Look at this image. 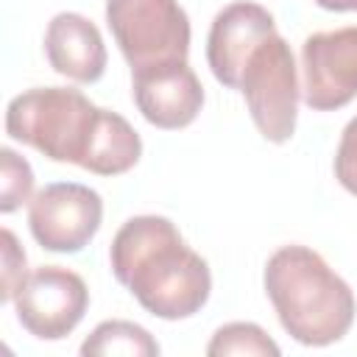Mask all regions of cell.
Returning a JSON list of instances; mask_svg holds the SVG:
<instances>
[{
    "instance_id": "6",
    "label": "cell",
    "mask_w": 357,
    "mask_h": 357,
    "mask_svg": "<svg viewBox=\"0 0 357 357\" xmlns=\"http://www.w3.org/2000/svg\"><path fill=\"white\" fill-rule=\"evenodd\" d=\"M103 220L100 195L78 181L42 187L28 204V229L45 251L78 254L98 234Z\"/></svg>"
},
{
    "instance_id": "7",
    "label": "cell",
    "mask_w": 357,
    "mask_h": 357,
    "mask_svg": "<svg viewBox=\"0 0 357 357\" xmlns=\"http://www.w3.org/2000/svg\"><path fill=\"white\" fill-rule=\"evenodd\" d=\"M89 307L86 282L61 265H42L31 271L14 296L17 321L39 340L67 337Z\"/></svg>"
},
{
    "instance_id": "16",
    "label": "cell",
    "mask_w": 357,
    "mask_h": 357,
    "mask_svg": "<svg viewBox=\"0 0 357 357\" xmlns=\"http://www.w3.org/2000/svg\"><path fill=\"white\" fill-rule=\"evenodd\" d=\"M0 254H3V290H0V298L3 301H14L17 290L22 287L28 271H25V251L20 245V240L14 237L11 229H3L0 231Z\"/></svg>"
},
{
    "instance_id": "10",
    "label": "cell",
    "mask_w": 357,
    "mask_h": 357,
    "mask_svg": "<svg viewBox=\"0 0 357 357\" xmlns=\"http://www.w3.org/2000/svg\"><path fill=\"white\" fill-rule=\"evenodd\" d=\"M273 33H276L273 14L259 3L237 0L220 8L206 36V61L212 75L223 86L237 89L248 56Z\"/></svg>"
},
{
    "instance_id": "17",
    "label": "cell",
    "mask_w": 357,
    "mask_h": 357,
    "mask_svg": "<svg viewBox=\"0 0 357 357\" xmlns=\"http://www.w3.org/2000/svg\"><path fill=\"white\" fill-rule=\"evenodd\" d=\"M335 176L343 184V190L357 195V117H351L340 134L335 153Z\"/></svg>"
},
{
    "instance_id": "3",
    "label": "cell",
    "mask_w": 357,
    "mask_h": 357,
    "mask_svg": "<svg viewBox=\"0 0 357 357\" xmlns=\"http://www.w3.org/2000/svg\"><path fill=\"white\" fill-rule=\"evenodd\" d=\"M98 112L100 106H95L81 89L33 86L11 98L6 109V134L36 148L53 162H73L84 167Z\"/></svg>"
},
{
    "instance_id": "12",
    "label": "cell",
    "mask_w": 357,
    "mask_h": 357,
    "mask_svg": "<svg viewBox=\"0 0 357 357\" xmlns=\"http://www.w3.org/2000/svg\"><path fill=\"white\" fill-rule=\"evenodd\" d=\"M139 156H142V139L134 131V126L123 114L112 109H100L84 170L98 176H120L128 173L139 162Z\"/></svg>"
},
{
    "instance_id": "11",
    "label": "cell",
    "mask_w": 357,
    "mask_h": 357,
    "mask_svg": "<svg viewBox=\"0 0 357 357\" xmlns=\"http://www.w3.org/2000/svg\"><path fill=\"white\" fill-rule=\"evenodd\" d=\"M45 56L59 75L78 84H95L106 70V45L98 25L75 11H61L47 22Z\"/></svg>"
},
{
    "instance_id": "14",
    "label": "cell",
    "mask_w": 357,
    "mask_h": 357,
    "mask_svg": "<svg viewBox=\"0 0 357 357\" xmlns=\"http://www.w3.org/2000/svg\"><path fill=\"white\" fill-rule=\"evenodd\" d=\"M206 354L209 357H223V354H248V357H279V346L268 337V332L257 324H248V321H234V324H226L220 326L209 346H206Z\"/></svg>"
},
{
    "instance_id": "13",
    "label": "cell",
    "mask_w": 357,
    "mask_h": 357,
    "mask_svg": "<svg viewBox=\"0 0 357 357\" xmlns=\"http://www.w3.org/2000/svg\"><path fill=\"white\" fill-rule=\"evenodd\" d=\"M81 354H86V357H117V354H123V357H156L159 343L139 324L103 321L81 343Z\"/></svg>"
},
{
    "instance_id": "1",
    "label": "cell",
    "mask_w": 357,
    "mask_h": 357,
    "mask_svg": "<svg viewBox=\"0 0 357 357\" xmlns=\"http://www.w3.org/2000/svg\"><path fill=\"white\" fill-rule=\"evenodd\" d=\"M114 279L131 290L139 307L162 321L195 315L212 293V273L176 223L165 215L126 220L109 248Z\"/></svg>"
},
{
    "instance_id": "18",
    "label": "cell",
    "mask_w": 357,
    "mask_h": 357,
    "mask_svg": "<svg viewBox=\"0 0 357 357\" xmlns=\"http://www.w3.org/2000/svg\"><path fill=\"white\" fill-rule=\"evenodd\" d=\"M326 11H357V0H312Z\"/></svg>"
},
{
    "instance_id": "15",
    "label": "cell",
    "mask_w": 357,
    "mask_h": 357,
    "mask_svg": "<svg viewBox=\"0 0 357 357\" xmlns=\"http://www.w3.org/2000/svg\"><path fill=\"white\" fill-rule=\"evenodd\" d=\"M0 212L20 209L33 190V170L31 165L11 148H0Z\"/></svg>"
},
{
    "instance_id": "5",
    "label": "cell",
    "mask_w": 357,
    "mask_h": 357,
    "mask_svg": "<svg viewBox=\"0 0 357 357\" xmlns=\"http://www.w3.org/2000/svg\"><path fill=\"white\" fill-rule=\"evenodd\" d=\"M106 22L131 70L190 53V17L178 0H106Z\"/></svg>"
},
{
    "instance_id": "4",
    "label": "cell",
    "mask_w": 357,
    "mask_h": 357,
    "mask_svg": "<svg viewBox=\"0 0 357 357\" xmlns=\"http://www.w3.org/2000/svg\"><path fill=\"white\" fill-rule=\"evenodd\" d=\"M257 131L268 142H287L298 120V70L290 45L273 33L245 61L240 86Z\"/></svg>"
},
{
    "instance_id": "9",
    "label": "cell",
    "mask_w": 357,
    "mask_h": 357,
    "mask_svg": "<svg viewBox=\"0 0 357 357\" xmlns=\"http://www.w3.org/2000/svg\"><path fill=\"white\" fill-rule=\"evenodd\" d=\"M131 95L139 114L165 131L187 128L204 106V86L187 59L131 70Z\"/></svg>"
},
{
    "instance_id": "2",
    "label": "cell",
    "mask_w": 357,
    "mask_h": 357,
    "mask_svg": "<svg viewBox=\"0 0 357 357\" xmlns=\"http://www.w3.org/2000/svg\"><path fill=\"white\" fill-rule=\"evenodd\" d=\"M265 293L284 332L304 346L337 343L354 324V293L307 245H282L265 265Z\"/></svg>"
},
{
    "instance_id": "8",
    "label": "cell",
    "mask_w": 357,
    "mask_h": 357,
    "mask_svg": "<svg viewBox=\"0 0 357 357\" xmlns=\"http://www.w3.org/2000/svg\"><path fill=\"white\" fill-rule=\"evenodd\" d=\"M301 98L312 112H335L357 98V25L318 31L301 45Z\"/></svg>"
}]
</instances>
